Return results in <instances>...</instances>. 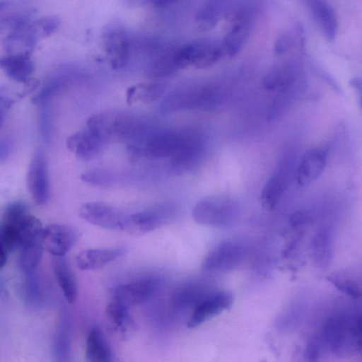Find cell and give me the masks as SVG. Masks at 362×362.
I'll use <instances>...</instances> for the list:
<instances>
[{
	"instance_id": "obj_2",
	"label": "cell",
	"mask_w": 362,
	"mask_h": 362,
	"mask_svg": "<svg viewBox=\"0 0 362 362\" xmlns=\"http://www.w3.org/2000/svg\"><path fill=\"white\" fill-rule=\"evenodd\" d=\"M238 204L233 199L222 195L204 197L194 206L192 217L199 224L226 227L236 220Z\"/></svg>"
},
{
	"instance_id": "obj_4",
	"label": "cell",
	"mask_w": 362,
	"mask_h": 362,
	"mask_svg": "<svg viewBox=\"0 0 362 362\" xmlns=\"http://www.w3.org/2000/svg\"><path fill=\"white\" fill-rule=\"evenodd\" d=\"M219 92L214 87L202 86L176 91L170 95L163 103L165 110L183 108L209 109L220 100Z\"/></svg>"
},
{
	"instance_id": "obj_20",
	"label": "cell",
	"mask_w": 362,
	"mask_h": 362,
	"mask_svg": "<svg viewBox=\"0 0 362 362\" xmlns=\"http://www.w3.org/2000/svg\"><path fill=\"white\" fill-rule=\"evenodd\" d=\"M0 68L11 79L27 84L34 71V64L28 53H11L0 57Z\"/></svg>"
},
{
	"instance_id": "obj_15",
	"label": "cell",
	"mask_w": 362,
	"mask_h": 362,
	"mask_svg": "<svg viewBox=\"0 0 362 362\" xmlns=\"http://www.w3.org/2000/svg\"><path fill=\"white\" fill-rule=\"evenodd\" d=\"M105 144L87 127L69 136L66 145L69 151L81 160H89L100 153Z\"/></svg>"
},
{
	"instance_id": "obj_26",
	"label": "cell",
	"mask_w": 362,
	"mask_h": 362,
	"mask_svg": "<svg viewBox=\"0 0 362 362\" xmlns=\"http://www.w3.org/2000/svg\"><path fill=\"white\" fill-rule=\"evenodd\" d=\"M311 251L315 264L325 268L329 264L332 255V240L331 231L322 228L313 237Z\"/></svg>"
},
{
	"instance_id": "obj_23",
	"label": "cell",
	"mask_w": 362,
	"mask_h": 362,
	"mask_svg": "<svg viewBox=\"0 0 362 362\" xmlns=\"http://www.w3.org/2000/svg\"><path fill=\"white\" fill-rule=\"evenodd\" d=\"M54 273L65 300L74 303L78 296V285L74 274L63 257H58L54 264Z\"/></svg>"
},
{
	"instance_id": "obj_36",
	"label": "cell",
	"mask_w": 362,
	"mask_h": 362,
	"mask_svg": "<svg viewBox=\"0 0 362 362\" xmlns=\"http://www.w3.org/2000/svg\"><path fill=\"white\" fill-rule=\"evenodd\" d=\"M60 19L57 16H47L37 20L35 25L40 28L44 36H49L59 27Z\"/></svg>"
},
{
	"instance_id": "obj_45",
	"label": "cell",
	"mask_w": 362,
	"mask_h": 362,
	"mask_svg": "<svg viewBox=\"0 0 362 362\" xmlns=\"http://www.w3.org/2000/svg\"><path fill=\"white\" fill-rule=\"evenodd\" d=\"M6 109V107L0 104V128L4 120Z\"/></svg>"
},
{
	"instance_id": "obj_44",
	"label": "cell",
	"mask_w": 362,
	"mask_h": 362,
	"mask_svg": "<svg viewBox=\"0 0 362 362\" xmlns=\"http://www.w3.org/2000/svg\"><path fill=\"white\" fill-rule=\"evenodd\" d=\"M351 86L355 88L357 91L361 93V81L358 78H354L351 81Z\"/></svg>"
},
{
	"instance_id": "obj_41",
	"label": "cell",
	"mask_w": 362,
	"mask_h": 362,
	"mask_svg": "<svg viewBox=\"0 0 362 362\" xmlns=\"http://www.w3.org/2000/svg\"><path fill=\"white\" fill-rule=\"evenodd\" d=\"M320 346L317 341H311L307 346L306 356L310 361H315L319 356Z\"/></svg>"
},
{
	"instance_id": "obj_25",
	"label": "cell",
	"mask_w": 362,
	"mask_h": 362,
	"mask_svg": "<svg viewBox=\"0 0 362 362\" xmlns=\"http://www.w3.org/2000/svg\"><path fill=\"white\" fill-rule=\"evenodd\" d=\"M165 84L158 82L144 83L132 86L126 93L127 103L132 105L136 102L148 103L158 100L165 93Z\"/></svg>"
},
{
	"instance_id": "obj_10",
	"label": "cell",
	"mask_w": 362,
	"mask_h": 362,
	"mask_svg": "<svg viewBox=\"0 0 362 362\" xmlns=\"http://www.w3.org/2000/svg\"><path fill=\"white\" fill-rule=\"evenodd\" d=\"M80 217L86 222L106 229H121L124 216L113 206L100 202H90L81 205Z\"/></svg>"
},
{
	"instance_id": "obj_29",
	"label": "cell",
	"mask_w": 362,
	"mask_h": 362,
	"mask_svg": "<svg viewBox=\"0 0 362 362\" xmlns=\"http://www.w3.org/2000/svg\"><path fill=\"white\" fill-rule=\"evenodd\" d=\"M180 69L177 48L168 50L157 57L151 64L148 73L150 77L160 78Z\"/></svg>"
},
{
	"instance_id": "obj_11",
	"label": "cell",
	"mask_w": 362,
	"mask_h": 362,
	"mask_svg": "<svg viewBox=\"0 0 362 362\" xmlns=\"http://www.w3.org/2000/svg\"><path fill=\"white\" fill-rule=\"evenodd\" d=\"M77 238L74 228L61 223L47 225L43 228L42 233L44 249L57 257H64L74 245Z\"/></svg>"
},
{
	"instance_id": "obj_39",
	"label": "cell",
	"mask_w": 362,
	"mask_h": 362,
	"mask_svg": "<svg viewBox=\"0 0 362 362\" xmlns=\"http://www.w3.org/2000/svg\"><path fill=\"white\" fill-rule=\"evenodd\" d=\"M293 42V37L290 35H282L276 41L274 47L276 54L278 55L284 54L292 47Z\"/></svg>"
},
{
	"instance_id": "obj_28",
	"label": "cell",
	"mask_w": 362,
	"mask_h": 362,
	"mask_svg": "<svg viewBox=\"0 0 362 362\" xmlns=\"http://www.w3.org/2000/svg\"><path fill=\"white\" fill-rule=\"evenodd\" d=\"M18 258L20 269L25 273H33L37 267L42 256L43 245L42 238L24 243L21 247Z\"/></svg>"
},
{
	"instance_id": "obj_3",
	"label": "cell",
	"mask_w": 362,
	"mask_h": 362,
	"mask_svg": "<svg viewBox=\"0 0 362 362\" xmlns=\"http://www.w3.org/2000/svg\"><path fill=\"white\" fill-rule=\"evenodd\" d=\"M223 54L221 45L211 40H199L177 48L181 69L189 66L205 69L218 62Z\"/></svg>"
},
{
	"instance_id": "obj_27",
	"label": "cell",
	"mask_w": 362,
	"mask_h": 362,
	"mask_svg": "<svg viewBox=\"0 0 362 362\" xmlns=\"http://www.w3.org/2000/svg\"><path fill=\"white\" fill-rule=\"evenodd\" d=\"M296 71L294 66L288 64H279L266 74L263 85L268 90H283L293 83Z\"/></svg>"
},
{
	"instance_id": "obj_24",
	"label": "cell",
	"mask_w": 362,
	"mask_h": 362,
	"mask_svg": "<svg viewBox=\"0 0 362 362\" xmlns=\"http://www.w3.org/2000/svg\"><path fill=\"white\" fill-rule=\"evenodd\" d=\"M286 185L285 171L279 170L265 182L261 192L260 202L263 207L273 209L281 196Z\"/></svg>"
},
{
	"instance_id": "obj_14",
	"label": "cell",
	"mask_w": 362,
	"mask_h": 362,
	"mask_svg": "<svg viewBox=\"0 0 362 362\" xmlns=\"http://www.w3.org/2000/svg\"><path fill=\"white\" fill-rule=\"evenodd\" d=\"M129 308L115 301H110L105 311V326L109 334L119 341L129 339L135 331V323Z\"/></svg>"
},
{
	"instance_id": "obj_38",
	"label": "cell",
	"mask_w": 362,
	"mask_h": 362,
	"mask_svg": "<svg viewBox=\"0 0 362 362\" xmlns=\"http://www.w3.org/2000/svg\"><path fill=\"white\" fill-rule=\"evenodd\" d=\"M32 274H27L28 278L25 282V291L28 299L33 303L34 300H39L40 291L37 280L33 279Z\"/></svg>"
},
{
	"instance_id": "obj_22",
	"label": "cell",
	"mask_w": 362,
	"mask_h": 362,
	"mask_svg": "<svg viewBox=\"0 0 362 362\" xmlns=\"http://www.w3.org/2000/svg\"><path fill=\"white\" fill-rule=\"evenodd\" d=\"M86 358L90 362H110L113 361L112 353L102 332L93 327L86 341Z\"/></svg>"
},
{
	"instance_id": "obj_9",
	"label": "cell",
	"mask_w": 362,
	"mask_h": 362,
	"mask_svg": "<svg viewBox=\"0 0 362 362\" xmlns=\"http://www.w3.org/2000/svg\"><path fill=\"white\" fill-rule=\"evenodd\" d=\"M233 301V294L228 291H211L193 308L187 327L193 329L229 308Z\"/></svg>"
},
{
	"instance_id": "obj_43",
	"label": "cell",
	"mask_w": 362,
	"mask_h": 362,
	"mask_svg": "<svg viewBox=\"0 0 362 362\" xmlns=\"http://www.w3.org/2000/svg\"><path fill=\"white\" fill-rule=\"evenodd\" d=\"M151 4L156 7H165L170 6L178 0H150Z\"/></svg>"
},
{
	"instance_id": "obj_18",
	"label": "cell",
	"mask_w": 362,
	"mask_h": 362,
	"mask_svg": "<svg viewBox=\"0 0 362 362\" xmlns=\"http://www.w3.org/2000/svg\"><path fill=\"white\" fill-rule=\"evenodd\" d=\"M327 164L326 152L319 148H311L303 156L296 172L299 185L305 186L315 181L324 171Z\"/></svg>"
},
{
	"instance_id": "obj_5",
	"label": "cell",
	"mask_w": 362,
	"mask_h": 362,
	"mask_svg": "<svg viewBox=\"0 0 362 362\" xmlns=\"http://www.w3.org/2000/svg\"><path fill=\"white\" fill-rule=\"evenodd\" d=\"M131 122L118 112L104 111L89 117L86 127L107 143L114 137L129 134L134 127Z\"/></svg>"
},
{
	"instance_id": "obj_1",
	"label": "cell",
	"mask_w": 362,
	"mask_h": 362,
	"mask_svg": "<svg viewBox=\"0 0 362 362\" xmlns=\"http://www.w3.org/2000/svg\"><path fill=\"white\" fill-rule=\"evenodd\" d=\"M322 337L334 353L361 350V319L360 316L339 315L329 319L323 329Z\"/></svg>"
},
{
	"instance_id": "obj_12",
	"label": "cell",
	"mask_w": 362,
	"mask_h": 362,
	"mask_svg": "<svg viewBox=\"0 0 362 362\" xmlns=\"http://www.w3.org/2000/svg\"><path fill=\"white\" fill-rule=\"evenodd\" d=\"M163 208H154L124 216L121 230L129 235L139 236L161 226L169 216Z\"/></svg>"
},
{
	"instance_id": "obj_16",
	"label": "cell",
	"mask_w": 362,
	"mask_h": 362,
	"mask_svg": "<svg viewBox=\"0 0 362 362\" xmlns=\"http://www.w3.org/2000/svg\"><path fill=\"white\" fill-rule=\"evenodd\" d=\"M305 7L325 39L329 42L335 40L339 30L337 16L326 0H303Z\"/></svg>"
},
{
	"instance_id": "obj_33",
	"label": "cell",
	"mask_w": 362,
	"mask_h": 362,
	"mask_svg": "<svg viewBox=\"0 0 362 362\" xmlns=\"http://www.w3.org/2000/svg\"><path fill=\"white\" fill-rule=\"evenodd\" d=\"M70 339L64 325L59 327L54 343V357L58 361H66L70 357Z\"/></svg>"
},
{
	"instance_id": "obj_34",
	"label": "cell",
	"mask_w": 362,
	"mask_h": 362,
	"mask_svg": "<svg viewBox=\"0 0 362 362\" xmlns=\"http://www.w3.org/2000/svg\"><path fill=\"white\" fill-rule=\"evenodd\" d=\"M0 243L8 252L21 248L22 238L17 228L2 221L0 223Z\"/></svg>"
},
{
	"instance_id": "obj_32",
	"label": "cell",
	"mask_w": 362,
	"mask_h": 362,
	"mask_svg": "<svg viewBox=\"0 0 362 362\" xmlns=\"http://www.w3.org/2000/svg\"><path fill=\"white\" fill-rule=\"evenodd\" d=\"M65 83V78L62 76L51 77L33 97L31 102L35 105L47 103L50 98L64 86Z\"/></svg>"
},
{
	"instance_id": "obj_21",
	"label": "cell",
	"mask_w": 362,
	"mask_h": 362,
	"mask_svg": "<svg viewBox=\"0 0 362 362\" xmlns=\"http://www.w3.org/2000/svg\"><path fill=\"white\" fill-rule=\"evenodd\" d=\"M182 136L173 132L156 134L147 140L143 147V153L148 157L171 158L177 151Z\"/></svg>"
},
{
	"instance_id": "obj_42",
	"label": "cell",
	"mask_w": 362,
	"mask_h": 362,
	"mask_svg": "<svg viewBox=\"0 0 362 362\" xmlns=\"http://www.w3.org/2000/svg\"><path fill=\"white\" fill-rule=\"evenodd\" d=\"M8 251L5 247L0 243V269L4 267L7 261Z\"/></svg>"
},
{
	"instance_id": "obj_17",
	"label": "cell",
	"mask_w": 362,
	"mask_h": 362,
	"mask_svg": "<svg viewBox=\"0 0 362 362\" xmlns=\"http://www.w3.org/2000/svg\"><path fill=\"white\" fill-rule=\"evenodd\" d=\"M255 16L251 13L232 21L233 26L221 44L224 54L235 57L242 49L252 30Z\"/></svg>"
},
{
	"instance_id": "obj_7",
	"label": "cell",
	"mask_w": 362,
	"mask_h": 362,
	"mask_svg": "<svg viewBox=\"0 0 362 362\" xmlns=\"http://www.w3.org/2000/svg\"><path fill=\"white\" fill-rule=\"evenodd\" d=\"M101 41L111 66L115 69L123 68L129 58L130 44L124 28L112 23L103 30Z\"/></svg>"
},
{
	"instance_id": "obj_40",
	"label": "cell",
	"mask_w": 362,
	"mask_h": 362,
	"mask_svg": "<svg viewBox=\"0 0 362 362\" xmlns=\"http://www.w3.org/2000/svg\"><path fill=\"white\" fill-rule=\"evenodd\" d=\"M12 150V143L9 139L0 138V164L4 163L10 156Z\"/></svg>"
},
{
	"instance_id": "obj_46",
	"label": "cell",
	"mask_w": 362,
	"mask_h": 362,
	"mask_svg": "<svg viewBox=\"0 0 362 362\" xmlns=\"http://www.w3.org/2000/svg\"><path fill=\"white\" fill-rule=\"evenodd\" d=\"M8 5V1H0V10L3 9L4 8L6 7Z\"/></svg>"
},
{
	"instance_id": "obj_37",
	"label": "cell",
	"mask_w": 362,
	"mask_h": 362,
	"mask_svg": "<svg viewBox=\"0 0 362 362\" xmlns=\"http://www.w3.org/2000/svg\"><path fill=\"white\" fill-rule=\"evenodd\" d=\"M39 126L42 136L45 140H48L50 138L51 133V125L50 119L48 110L47 108H42L39 115Z\"/></svg>"
},
{
	"instance_id": "obj_30",
	"label": "cell",
	"mask_w": 362,
	"mask_h": 362,
	"mask_svg": "<svg viewBox=\"0 0 362 362\" xmlns=\"http://www.w3.org/2000/svg\"><path fill=\"white\" fill-rule=\"evenodd\" d=\"M222 11L223 4L221 0H210L201 8L195 17L197 28L200 31H207L214 28Z\"/></svg>"
},
{
	"instance_id": "obj_6",
	"label": "cell",
	"mask_w": 362,
	"mask_h": 362,
	"mask_svg": "<svg viewBox=\"0 0 362 362\" xmlns=\"http://www.w3.org/2000/svg\"><path fill=\"white\" fill-rule=\"evenodd\" d=\"M245 249L234 241H225L214 247L203 260L202 269L208 272H226L237 267L243 260Z\"/></svg>"
},
{
	"instance_id": "obj_13",
	"label": "cell",
	"mask_w": 362,
	"mask_h": 362,
	"mask_svg": "<svg viewBox=\"0 0 362 362\" xmlns=\"http://www.w3.org/2000/svg\"><path fill=\"white\" fill-rule=\"evenodd\" d=\"M157 282L145 278L117 286L112 291V300L127 308L139 305L148 300L156 288Z\"/></svg>"
},
{
	"instance_id": "obj_31",
	"label": "cell",
	"mask_w": 362,
	"mask_h": 362,
	"mask_svg": "<svg viewBox=\"0 0 362 362\" xmlns=\"http://www.w3.org/2000/svg\"><path fill=\"white\" fill-rule=\"evenodd\" d=\"M327 279L337 289L354 299L359 298L361 296V284L351 274L336 272L327 275Z\"/></svg>"
},
{
	"instance_id": "obj_35",
	"label": "cell",
	"mask_w": 362,
	"mask_h": 362,
	"mask_svg": "<svg viewBox=\"0 0 362 362\" xmlns=\"http://www.w3.org/2000/svg\"><path fill=\"white\" fill-rule=\"evenodd\" d=\"M81 179L87 184L103 188L110 187L113 182L112 175L103 169L87 171L81 175Z\"/></svg>"
},
{
	"instance_id": "obj_8",
	"label": "cell",
	"mask_w": 362,
	"mask_h": 362,
	"mask_svg": "<svg viewBox=\"0 0 362 362\" xmlns=\"http://www.w3.org/2000/svg\"><path fill=\"white\" fill-rule=\"evenodd\" d=\"M27 184L33 201L45 204L49 197V180L45 154L41 147L35 148L28 171Z\"/></svg>"
},
{
	"instance_id": "obj_19",
	"label": "cell",
	"mask_w": 362,
	"mask_h": 362,
	"mask_svg": "<svg viewBox=\"0 0 362 362\" xmlns=\"http://www.w3.org/2000/svg\"><path fill=\"white\" fill-rule=\"evenodd\" d=\"M125 252L124 246L86 249L77 255L76 263L81 270H95L121 257Z\"/></svg>"
}]
</instances>
